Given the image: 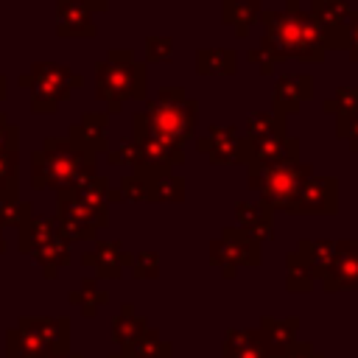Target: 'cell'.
Instances as JSON below:
<instances>
[{"label":"cell","mask_w":358,"mask_h":358,"mask_svg":"<svg viewBox=\"0 0 358 358\" xmlns=\"http://www.w3.org/2000/svg\"><path fill=\"white\" fill-rule=\"evenodd\" d=\"M350 14H352V11H350L347 0H313V3H310V17L322 25V31L347 28Z\"/></svg>","instance_id":"obj_25"},{"label":"cell","mask_w":358,"mask_h":358,"mask_svg":"<svg viewBox=\"0 0 358 358\" xmlns=\"http://www.w3.org/2000/svg\"><path fill=\"white\" fill-rule=\"evenodd\" d=\"M106 162H109V165H126V168L137 171V168L143 165V154H140L137 137L129 134V137H123L115 148H109V151H106Z\"/></svg>","instance_id":"obj_30"},{"label":"cell","mask_w":358,"mask_h":358,"mask_svg":"<svg viewBox=\"0 0 358 358\" xmlns=\"http://www.w3.org/2000/svg\"><path fill=\"white\" fill-rule=\"evenodd\" d=\"M336 210V179L333 176H308L299 187L294 213H333Z\"/></svg>","instance_id":"obj_16"},{"label":"cell","mask_w":358,"mask_h":358,"mask_svg":"<svg viewBox=\"0 0 358 358\" xmlns=\"http://www.w3.org/2000/svg\"><path fill=\"white\" fill-rule=\"evenodd\" d=\"M145 330H148L145 316L134 313V308H131V305H123V308H120V313H117V319L112 322V336H115V341H117V347H120V350H123V347H129V344H134Z\"/></svg>","instance_id":"obj_24"},{"label":"cell","mask_w":358,"mask_h":358,"mask_svg":"<svg viewBox=\"0 0 358 358\" xmlns=\"http://www.w3.org/2000/svg\"><path fill=\"white\" fill-rule=\"evenodd\" d=\"M8 98V78L0 73V101H6Z\"/></svg>","instance_id":"obj_43"},{"label":"cell","mask_w":358,"mask_h":358,"mask_svg":"<svg viewBox=\"0 0 358 358\" xmlns=\"http://www.w3.org/2000/svg\"><path fill=\"white\" fill-rule=\"evenodd\" d=\"M338 137L350 140V145L358 151V115H347V117H338Z\"/></svg>","instance_id":"obj_40"},{"label":"cell","mask_w":358,"mask_h":358,"mask_svg":"<svg viewBox=\"0 0 358 358\" xmlns=\"http://www.w3.org/2000/svg\"><path fill=\"white\" fill-rule=\"evenodd\" d=\"M131 260L134 255L123 252L120 241H95V246L81 255V263L101 280H117L123 274V266H131Z\"/></svg>","instance_id":"obj_11"},{"label":"cell","mask_w":358,"mask_h":358,"mask_svg":"<svg viewBox=\"0 0 358 358\" xmlns=\"http://www.w3.org/2000/svg\"><path fill=\"white\" fill-rule=\"evenodd\" d=\"M263 137H285V115L277 112H257L246 120V140Z\"/></svg>","instance_id":"obj_27"},{"label":"cell","mask_w":358,"mask_h":358,"mask_svg":"<svg viewBox=\"0 0 358 358\" xmlns=\"http://www.w3.org/2000/svg\"><path fill=\"white\" fill-rule=\"evenodd\" d=\"M347 50H350V59L358 62V11H352L347 20Z\"/></svg>","instance_id":"obj_41"},{"label":"cell","mask_w":358,"mask_h":358,"mask_svg":"<svg viewBox=\"0 0 358 358\" xmlns=\"http://www.w3.org/2000/svg\"><path fill=\"white\" fill-rule=\"evenodd\" d=\"M196 148L207 154L213 165H246V140L235 126H207V134L196 137Z\"/></svg>","instance_id":"obj_9"},{"label":"cell","mask_w":358,"mask_h":358,"mask_svg":"<svg viewBox=\"0 0 358 358\" xmlns=\"http://www.w3.org/2000/svg\"><path fill=\"white\" fill-rule=\"evenodd\" d=\"M67 140L92 154L109 151V115L106 112H84L81 120L67 126Z\"/></svg>","instance_id":"obj_12"},{"label":"cell","mask_w":358,"mask_h":358,"mask_svg":"<svg viewBox=\"0 0 358 358\" xmlns=\"http://www.w3.org/2000/svg\"><path fill=\"white\" fill-rule=\"evenodd\" d=\"M173 50H176V45H173V36H145V59L154 64H159V62H171L173 59Z\"/></svg>","instance_id":"obj_35"},{"label":"cell","mask_w":358,"mask_h":358,"mask_svg":"<svg viewBox=\"0 0 358 358\" xmlns=\"http://www.w3.org/2000/svg\"><path fill=\"white\" fill-rule=\"evenodd\" d=\"M0 148H20V129L0 112Z\"/></svg>","instance_id":"obj_39"},{"label":"cell","mask_w":358,"mask_h":358,"mask_svg":"<svg viewBox=\"0 0 358 358\" xmlns=\"http://www.w3.org/2000/svg\"><path fill=\"white\" fill-rule=\"evenodd\" d=\"M131 274L140 280H154L159 274V255L157 252H140L131 260Z\"/></svg>","instance_id":"obj_37"},{"label":"cell","mask_w":358,"mask_h":358,"mask_svg":"<svg viewBox=\"0 0 358 358\" xmlns=\"http://www.w3.org/2000/svg\"><path fill=\"white\" fill-rule=\"evenodd\" d=\"M260 3H263V0H260Z\"/></svg>","instance_id":"obj_48"},{"label":"cell","mask_w":358,"mask_h":358,"mask_svg":"<svg viewBox=\"0 0 358 358\" xmlns=\"http://www.w3.org/2000/svg\"><path fill=\"white\" fill-rule=\"evenodd\" d=\"M70 319L25 316L6 333V358H50L67 352Z\"/></svg>","instance_id":"obj_5"},{"label":"cell","mask_w":358,"mask_h":358,"mask_svg":"<svg viewBox=\"0 0 358 358\" xmlns=\"http://www.w3.org/2000/svg\"><path fill=\"white\" fill-rule=\"evenodd\" d=\"M98 154L78 148L67 137H48L42 148L31 154V187L34 190H70L95 176Z\"/></svg>","instance_id":"obj_2"},{"label":"cell","mask_w":358,"mask_h":358,"mask_svg":"<svg viewBox=\"0 0 358 358\" xmlns=\"http://www.w3.org/2000/svg\"><path fill=\"white\" fill-rule=\"evenodd\" d=\"M20 87L31 90V112L34 115H50L70 98L76 87L84 84V76L70 70L59 62H34L25 76L17 78Z\"/></svg>","instance_id":"obj_6"},{"label":"cell","mask_w":358,"mask_h":358,"mask_svg":"<svg viewBox=\"0 0 358 358\" xmlns=\"http://www.w3.org/2000/svg\"><path fill=\"white\" fill-rule=\"evenodd\" d=\"M148 201H159V204H179L185 201V179L176 176L173 171L171 173H159L151 179V196Z\"/></svg>","instance_id":"obj_26"},{"label":"cell","mask_w":358,"mask_h":358,"mask_svg":"<svg viewBox=\"0 0 358 358\" xmlns=\"http://www.w3.org/2000/svg\"><path fill=\"white\" fill-rule=\"evenodd\" d=\"M224 358H274L257 333L229 330L224 341Z\"/></svg>","instance_id":"obj_23"},{"label":"cell","mask_w":358,"mask_h":358,"mask_svg":"<svg viewBox=\"0 0 358 358\" xmlns=\"http://www.w3.org/2000/svg\"><path fill=\"white\" fill-rule=\"evenodd\" d=\"M310 266L299 257V255H288V288L291 291H305L310 285Z\"/></svg>","instance_id":"obj_36"},{"label":"cell","mask_w":358,"mask_h":358,"mask_svg":"<svg viewBox=\"0 0 358 358\" xmlns=\"http://www.w3.org/2000/svg\"><path fill=\"white\" fill-rule=\"evenodd\" d=\"M20 179V148H0V193L17 196Z\"/></svg>","instance_id":"obj_33"},{"label":"cell","mask_w":358,"mask_h":358,"mask_svg":"<svg viewBox=\"0 0 358 358\" xmlns=\"http://www.w3.org/2000/svg\"><path fill=\"white\" fill-rule=\"evenodd\" d=\"M291 358H310V355H308V352H305V350H302V352H299V355H291Z\"/></svg>","instance_id":"obj_47"},{"label":"cell","mask_w":358,"mask_h":358,"mask_svg":"<svg viewBox=\"0 0 358 358\" xmlns=\"http://www.w3.org/2000/svg\"><path fill=\"white\" fill-rule=\"evenodd\" d=\"M249 168V187L260 193V201L274 213H294L299 187L305 185L308 176H313V168L305 162L294 165H280V168Z\"/></svg>","instance_id":"obj_7"},{"label":"cell","mask_w":358,"mask_h":358,"mask_svg":"<svg viewBox=\"0 0 358 358\" xmlns=\"http://www.w3.org/2000/svg\"><path fill=\"white\" fill-rule=\"evenodd\" d=\"M145 87V64H140L129 48H112L106 59L95 64V98L106 103V115L120 112L126 101H143Z\"/></svg>","instance_id":"obj_4"},{"label":"cell","mask_w":358,"mask_h":358,"mask_svg":"<svg viewBox=\"0 0 358 358\" xmlns=\"http://www.w3.org/2000/svg\"><path fill=\"white\" fill-rule=\"evenodd\" d=\"M310 95H313V78L308 73H291V76H280L277 78L271 103H274V112L277 115H291Z\"/></svg>","instance_id":"obj_14"},{"label":"cell","mask_w":358,"mask_h":358,"mask_svg":"<svg viewBox=\"0 0 358 358\" xmlns=\"http://www.w3.org/2000/svg\"><path fill=\"white\" fill-rule=\"evenodd\" d=\"M31 257H34L36 266L45 271V277L53 280V277L59 274V268H64V266L70 263V243H67L62 235H56L53 241L36 246V249L31 252Z\"/></svg>","instance_id":"obj_21"},{"label":"cell","mask_w":358,"mask_h":358,"mask_svg":"<svg viewBox=\"0 0 358 358\" xmlns=\"http://www.w3.org/2000/svg\"><path fill=\"white\" fill-rule=\"evenodd\" d=\"M196 112L199 103L187 98L182 87H162L157 101H145V109L131 115V134L182 145L193 140Z\"/></svg>","instance_id":"obj_3"},{"label":"cell","mask_w":358,"mask_h":358,"mask_svg":"<svg viewBox=\"0 0 358 358\" xmlns=\"http://www.w3.org/2000/svg\"><path fill=\"white\" fill-rule=\"evenodd\" d=\"M246 140V137H243ZM299 162V140L296 137H263L246 140V165L252 168H280Z\"/></svg>","instance_id":"obj_10"},{"label":"cell","mask_w":358,"mask_h":358,"mask_svg":"<svg viewBox=\"0 0 358 358\" xmlns=\"http://www.w3.org/2000/svg\"><path fill=\"white\" fill-rule=\"evenodd\" d=\"M56 235H59V224H56V218L31 215V218L20 227V238H17V243H20V252L31 255L36 246H42V243L53 241Z\"/></svg>","instance_id":"obj_20"},{"label":"cell","mask_w":358,"mask_h":358,"mask_svg":"<svg viewBox=\"0 0 358 358\" xmlns=\"http://www.w3.org/2000/svg\"><path fill=\"white\" fill-rule=\"evenodd\" d=\"M249 62H252L263 76H271V73H274V67L280 64V59H277V56H274L263 42H260L257 48H252V50H249Z\"/></svg>","instance_id":"obj_38"},{"label":"cell","mask_w":358,"mask_h":358,"mask_svg":"<svg viewBox=\"0 0 358 358\" xmlns=\"http://www.w3.org/2000/svg\"><path fill=\"white\" fill-rule=\"evenodd\" d=\"M210 263L221 266L227 277L235 274L238 266H257L260 263V243L249 238L241 227H227L221 238L210 243Z\"/></svg>","instance_id":"obj_8"},{"label":"cell","mask_w":358,"mask_h":358,"mask_svg":"<svg viewBox=\"0 0 358 358\" xmlns=\"http://www.w3.org/2000/svg\"><path fill=\"white\" fill-rule=\"evenodd\" d=\"M34 215L31 201H22L20 196H3L0 199V227H22Z\"/></svg>","instance_id":"obj_32"},{"label":"cell","mask_w":358,"mask_h":358,"mask_svg":"<svg viewBox=\"0 0 358 358\" xmlns=\"http://www.w3.org/2000/svg\"><path fill=\"white\" fill-rule=\"evenodd\" d=\"M50 358H84V355H78V352H59V355H50Z\"/></svg>","instance_id":"obj_44"},{"label":"cell","mask_w":358,"mask_h":358,"mask_svg":"<svg viewBox=\"0 0 358 358\" xmlns=\"http://www.w3.org/2000/svg\"><path fill=\"white\" fill-rule=\"evenodd\" d=\"M260 0H224V8H221V20L227 25L235 28L238 36H246L249 34V25L260 20Z\"/></svg>","instance_id":"obj_22"},{"label":"cell","mask_w":358,"mask_h":358,"mask_svg":"<svg viewBox=\"0 0 358 358\" xmlns=\"http://www.w3.org/2000/svg\"><path fill=\"white\" fill-rule=\"evenodd\" d=\"M106 299H109V296H106L103 291H98L95 280H90V277H87V280H81L78 291H73V294H70V302H73V305H78L84 316H95V313H98V308H101Z\"/></svg>","instance_id":"obj_31"},{"label":"cell","mask_w":358,"mask_h":358,"mask_svg":"<svg viewBox=\"0 0 358 358\" xmlns=\"http://www.w3.org/2000/svg\"><path fill=\"white\" fill-rule=\"evenodd\" d=\"M151 179H154V173L137 168V171L120 176L117 193L123 196V201H148V196H151Z\"/></svg>","instance_id":"obj_29"},{"label":"cell","mask_w":358,"mask_h":358,"mask_svg":"<svg viewBox=\"0 0 358 358\" xmlns=\"http://www.w3.org/2000/svg\"><path fill=\"white\" fill-rule=\"evenodd\" d=\"M87 6H90L92 11H106V8H109V0H87Z\"/></svg>","instance_id":"obj_42"},{"label":"cell","mask_w":358,"mask_h":358,"mask_svg":"<svg viewBox=\"0 0 358 358\" xmlns=\"http://www.w3.org/2000/svg\"><path fill=\"white\" fill-rule=\"evenodd\" d=\"M92 8L87 0H56V34L59 36H95L98 28L92 22Z\"/></svg>","instance_id":"obj_13"},{"label":"cell","mask_w":358,"mask_h":358,"mask_svg":"<svg viewBox=\"0 0 358 358\" xmlns=\"http://www.w3.org/2000/svg\"><path fill=\"white\" fill-rule=\"evenodd\" d=\"M73 193H76V199L87 207V210H92L95 213V218L101 221V227H106L109 224V179L106 176H90V179H84L81 185H76V187H70Z\"/></svg>","instance_id":"obj_17"},{"label":"cell","mask_w":358,"mask_h":358,"mask_svg":"<svg viewBox=\"0 0 358 358\" xmlns=\"http://www.w3.org/2000/svg\"><path fill=\"white\" fill-rule=\"evenodd\" d=\"M137 143H140V154H143L140 171H148V173L159 176V173H171V168H176V165H185L182 145L162 143V140H154V137H137Z\"/></svg>","instance_id":"obj_15"},{"label":"cell","mask_w":358,"mask_h":358,"mask_svg":"<svg viewBox=\"0 0 358 358\" xmlns=\"http://www.w3.org/2000/svg\"><path fill=\"white\" fill-rule=\"evenodd\" d=\"M6 252V238H3V227H0V255Z\"/></svg>","instance_id":"obj_45"},{"label":"cell","mask_w":358,"mask_h":358,"mask_svg":"<svg viewBox=\"0 0 358 358\" xmlns=\"http://www.w3.org/2000/svg\"><path fill=\"white\" fill-rule=\"evenodd\" d=\"M263 22V45L280 59H302V62H322L324 59V31L322 25L310 17V11L299 8V0H285L282 11L263 8L260 11Z\"/></svg>","instance_id":"obj_1"},{"label":"cell","mask_w":358,"mask_h":358,"mask_svg":"<svg viewBox=\"0 0 358 358\" xmlns=\"http://www.w3.org/2000/svg\"><path fill=\"white\" fill-rule=\"evenodd\" d=\"M238 70V53L232 48H199L196 73L199 76H232Z\"/></svg>","instance_id":"obj_19"},{"label":"cell","mask_w":358,"mask_h":358,"mask_svg":"<svg viewBox=\"0 0 358 358\" xmlns=\"http://www.w3.org/2000/svg\"><path fill=\"white\" fill-rule=\"evenodd\" d=\"M109 358H134V355H123V352H115V355H109Z\"/></svg>","instance_id":"obj_46"},{"label":"cell","mask_w":358,"mask_h":358,"mask_svg":"<svg viewBox=\"0 0 358 358\" xmlns=\"http://www.w3.org/2000/svg\"><path fill=\"white\" fill-rule=\"evenodd\" d=\"M235 218H238V227H241L249 238H255L257 243L274 235L271 210H268L263 201H241V204L235 207Z\"/></svg>","instance_id":"obj_18"},{"label":"cell","mask_w":358,"mask_h":358,"mask_svg":"<svg viewBox=\"0 0 358 358\" xmlns=\"http://www.w3.org/2000/svg\"><path fill=\"white\" fill-rule=\"evenodd\" d=\"M120 352H123V355H134V358H171V344H165V341L159 338V333L148 327L134 344L123 347Z\"/></svg>","instance_id":"obj_28"},{"label":"cell","mask_w":358,"mask_h":358,"mask_svg":"<svg viewBox=\"0 0 358 358\" xmlns=\"http://www.w3.org/2000/svg\"><path fill=\"white\" fill-rule=\"evenodd\" d=\"M324 112H333L338 117L358 115V87H341L330 101H324Z\"/></svg>","instance_id":"obj_34"}]
</instances>
